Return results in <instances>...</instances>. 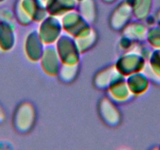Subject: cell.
<instances>
[{
  "label": "cell",
  "instance_id": "cell-6",
  "mask_svg": "<svg viewBox=\"0 0 160 150\" xmlns=\"http://www.w3.org/2000/svg\"><path fill=\"white\" fill-rule=\"evenodd\" d=\"M4 1H5V0H0V3H1V2H4Z\"/></svg>",
  "mask_w": 160,
  "mask_h": 150
},
{
  "label": "cell",
  "instance_id": "cell-4",
  "mask_svg": "<svg viewBox=\"0 0 160 150\" xmlns=\"http://www.w3.org/2000/svg\"><path fill=\"white\" fill-rule=\"evenodd\" d=\"M5 119V115H4V112L0 106V123H2Z\"/></svg>",
  "mask_w": 160,
  "mask_h": 150
},
{
  "label": "cell",
  "instance_id": "cell-2",
  "mask_svg": "<svg viewBox=\"0 0 160 150\" xmlns=\"http://www.w3.org/2000/svg\"><path fill=\"white\" fill-rule=\"evenodd\" d=\"M150 31L148 39H150L151 45H153L156 49H160V27H153Z\"/></svg>",
  "mask_w": 160,
  "mask_h": 150
},
{
  "label": "cell",
  "instance_id": "cell-1",
  "mask_svg": "<svg viewBox=\"0 0 160 150\" xmlns=\"http://www.w3.org/2000/svg\"><path fill=\"white\" fill-rule=\"evenodd\" d=\"M15 36L13 24L10 21H0V50L10 51L14 45Z\"/></svg>",
  "mask_w": 160,
  "mask_h": 150
},
{
  "label": "cell",
  "instance_id": "cell-5",
  "mask_svg": "<svg viewBox=\"0 0 160 150\" xmlns=\"http://www.w3.org/2000/svg\"><path fill=\"white\" fill-rule=\"evenodd\" d=\"M156 21H157V23H158V26L160 27V16L159 17H158V19H156Z\"/></svg>",
  "mask_w": 160,
  "mask_h": 150
},
{
  "label": "cell",
  "instance_id": "cell-3",
  "mask_svg": "<svg viewBox=\"0 0 160 150\" xmlns=\"http://www.w3.org/2000/svg\"><path fill=\"white\" fill-rule=\"evenodd\" d=\"M151 64L154 73L160 77V49H155L151 56Z\"/></svg>",
  "mask_w": 160,
  "mask_h": 150
}]
</instances>
